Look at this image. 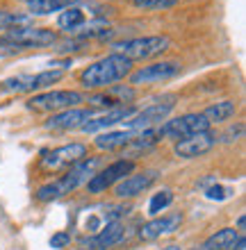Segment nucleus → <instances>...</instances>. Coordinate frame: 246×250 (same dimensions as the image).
I'll return each mask as SVG.
<instances>
[{"mask_svg": "<svg viewBox=\"0 0 246 250\" xmlns=\"http://www.w3.org/2000/svg\"><path fill=\"white\" fill-rule=\"evenodd\" d=\"M133 73V62L119 53H110L103 60L93 62L80 73V86L89 91H100L126 80Z\"/></svg>", "mask_w": 246, "mask_h": 250, "instance_id": "1", "label": "nucleus"}, {"mask_svg": "<svg viewBox=\"0 0 246 250\" xmlns=\"http://www.w3.org/2000/svg\"><path fill=\"white\" fill-rule=\"evenodd\" d=\"M96 164H98V157H91V159L85 157L82 162H78V164H73L68 171L62 173V178L41 185L39 189L34 191V198H37L39 203H53L57 198L67 196V193H73L80 185H87V180L93 175Z\"/></svg>", "mask_w": 246, "mask_h": 250, "instance_id": "2", "label": "nucleus"}, {"mask_svg": "<svg viewBox=\"0 0 246 250\" xmlns=\"http://www.w3.org/2000/svg\"><path fill=\"white\" fill-rule=\"evenodd\" d=\"M171 39L164 34H153V37H134V39L116 41L114 43V53L123 55L126 60H153L157 55H162L164 50H169Z\"/></svg>", "mask_w": 246, "mask_h": 250, "instance_id": "3", "label": "nucleus"}, {"mask_svg": "<svg viewBox=\"0 0 246 250\" xmlns=\"http://www.w3.org/2000/svg\"><path fill=\"white\" fill-rule=\"evenodd\" d=\"M87 146L80 141H73V144H64L55 150H48L41 155L39 159V171L44 175H57L62 171H68L73 164L82 162L87 157Z\"/></svg>", "mask_w": 246, "mask_h": 250, "instance_id": "4", "label": "nucleus"}, {"mask_svg": "<svg viewBox=\"0 0 246 250\" xmlns=\"http://www.w3.org/2000/svg\"><path fill=\"white\" fill-rule=\"evenodd\" d=\"M85 103V96L80 91H71V89H57V91H46L37 93L32 98H27V109L32 112H44V114H57L62 109H71Z\"/></svg>", "mask_w": 246, "mask_h": 250, "instance_id": "5", "label": "nucleus"}, {"mask_svg": "<svg viewBox=\"0 0 246 250\" xmlns=\"http://www.w3.org/2000/svg\"><path fill=\"white\" fill-rule=\"evenodd\" d=\"M210 130V123L203 119L201 112H189L182 114V116H176V119H169L157 127V137L160 139H185L192 137V134H199V132H207Z\"/></svg>", "mask_w": 246, "mask_h": 250, "instance_id": "6", "label": "nucleus"}, {"mask_svg": "<svg viewBox=\"0 0 246 250\" xmlns=\"http://www.w3.org/2000/svg\"><path fill=\"white\" fill-rule=\"evenodd\" d=\"M130 173H134V162L133 159H116V162H112V164H107L103 171L93 173L91 178L87 180V191L89 193H103V191H107L110 187L119 185L123 178H128Z\"/></svg>", "mask_w": 246, "mask_h": 250, "instance_id": "7", "label": "nucleus"}, {"mask_svg": "<svg viewBox=\"0 0 246 250\" xmlns=\"http://www.w3.org/2000/svg\"><path fill=\"white\" fill-rule=\"evenodd\" d=\"M173 107H176V103H171V100H164V103L157 100V103H153V105L139 109V112L134 114V116H130L123 125H126L130 132L151 130V127H155V125H162V121H166V116L173 112Z\"/></svg>", "mask_w": 246, "mask_h": 250, "instance_id": "8", "label": "nucleus"}, {"mask_svg": "<svg viewBox=\"0 0 246 250\" xmlns=\"http://www.w3.org/2000/svg\"><path fill=\"white\" fill-rule=\"evenodd\" d=\"M219 144V137L214 132H199V134H192V137L178 139L176 146H173V152L178 155L180 159H199L203 155L212 150L214 146Z\"/></svg>", "mask_w": 246, "mask_h": 250, "instance_id": "9", "label": "nucleus"}, {"mask_svg": "<svg viewBox=\"0 0 246 250\" xmlns=\"http://www.w3.org/2000/svg\"><path fill=\"white\" fill-rule=\"evenodd\" d=\"M5 39L14 41L21 48H44V46H53L57 41V32L48 30V27L25 25V27H14V30L5 32Z\"/></svg>", "mask_w": 246, "mask_h": 250, "instance_id": "10", "label": "nucleus"}, {"mask_svg": "<svg viewBox=\"0 0 246 250\" xmlns=\"http://www.w3.org/2000/svg\"><path fill=\"white\" fill-rule=\"evenodd\" d=\"M178 73H180L178 62H153V64L133 71L128 75V80H130V84H155V82H164V80L176 78Z\"/></svg>", "mask_w": 246, "mask_h": 250, "instance_id": "11", "label": "nucleus"}, {"mask_svg": "<svg viewBox=\"0 0 246 250\" xmlns=\"http://www.w3.org/2000/svg\"><path fill=\"white\" fill-rule=\"evenodd\" d=\"M121 239H123V223L121 221H110L98 232H93L89 237H82L78 241V250H107L119 244Z\"/></svg>", "mask_w": 246, "mask_h": 250, "instance_id": "12", "label": "nucleus"}, {"mask_svg": "<svg viewBox=\"0 0 246 250\" xmlns=\"http://www.w3.org/2000/svg\"><path fill=\"white\" fill-rule=\"evenodd\" d=\"M89 119H93V109H89V107H71V109H62V112L53 114V116L44 123V127H46V130H53V132L80 130Z\"/></svg>", "mask_w": 246, "mask_h": 250, "instance_id": "13", "label": "nucleus"}, {"mask_svg": "<svg viewBox=\"0 0 246 250\" xmlns=\"http://www.w3.org/2000/svg\"><path fill=\"white\" fill-rule=\"evenodd\" d=\"M182 221H185L182 211H171V214H164V216H155L139 228V239L141 241H153V239H160L162 234H173V232L180 230Z\"/></svg>", "mask_w": 246, "mask_h": 250, "instance_id": "14", "label": "nucleus"}, {"mask_svg": "<svg viewBox=\"0 0 246 250\" xmlns=\"http://www.w3.org/2000/svg\"><path fill=\"white\" fill-rule=\"evenodd\" d=\"M157 180V173L155 171H141V173H130L128 178H123L119 185L114 187V196L119 200H126V198H137L141 196L148 187Z\"/></svg>", "mask_w": 246, "mask_h": 250, "instance_id": "15", "label": "nucleus"}, {"mask_svg": "<svg viewBox=\"0 0 246 250\" xmlns=\"http://www.w3.org/2000/svg\"><path fill=\"white\" fill-rule=\"evenodd\" d=\"M137 114V107L134 105H123V107H114V109H107L105 114H100L96 119H89L80 130L87 132V134H93V132H100V130H107L116 123H126L130 116Z\"/></svg>", "mask_w": 246, "mask_h": 250, "instance_id": "16", "label": "nucleus"}, {"mask_svg": "<svg viewBox=\"0 0 246 250\" xmlns=\"http://www.w3.org/2000/svg\"><path fill=\"white\" fill-rule=\"evenodd\" d=\"M64 78V71L60 68H48L30 78H21V91H39V89H48V86L57 84Z\"/></svg>", "mask_w": 246, "mask_h": 250, "instance_id": "17", "label": "nucleus"}, {"mask_svg": "<svg viewBox=\"0 0 246 250\" xmlns=\"http://www.w3.org/2000/svg\"><path fill=\"white\" fill-rule=\"evenodd\" d=\"M133 139V132L130 130H121V132H103L93 139V146L98 148L100 152H114L121 150V148H128Z\"/></svg>", "mask_w": 246, "mask_h": 250, "instance_id": "18", "label": "nucleus"}, {"mask_svg": "<svg viewBox=\"0 0 246 250\" xmlns=\"http://www.w3.org/2000/svg\"><path fill=\"white\" fill-rule=\"evenodd\" d=\"M30 16H48L53 12H64L68 7H78L80 0H25Z\"/></svg>", "mask_w": 246, "mask_h": 250, "instance_id": "19", "label": "nucleus"}, {"mask_svg": "<svg viewBox=\"0 0 246 250\" xmlns=\"http://www.w3.org/2000/svg\"><path fill=\"white\" fill-rule=\"evenodd\" d=\"M203 119L207 121L210 125H219V123H226L230 121L237 114V105H235V100H221V103H214V105L205 107L203 109Z\"/></svg>", "mask_w": 246, "mask_h": 250, "instance_id": "20", "label": "nucleus"}, {"mask_svg": "<svg viewBox=\"0 0 246 250\" xmlns=\"http://www.w3.org/2000/svg\"><path fill=\"white\" fill-rule=\"evenodd\" d=\"M85 23H87V19H85V12H82L80 7H68V9L60 12V16H57V27L68 34L80 32V27L85 25Z\"/></svg>", "mask_w": 246, "mask_h": 250, "instance_id": "21", "label": "nucleus"}, {"mask_svg": "<svg viewBox=\"0 0 246 250\" xmlns=\"http://www.w3.org/2000/svg\"><path fill=\"white\" fill-rule=\"evenodd\" d=\"M237 230L235 228H221L212 234V237H207L205 244H201L203 250H230V246L237 241Z\"/></svg>", "mask_w": 246, "mask_h": 250, "instance_id": "22", "label": "nucleus"}, {"mask_svg": "<svg viewBox=\"0 0 246 250\" xmlns=\"http://www.w3.org/2000/svg\"><path fill=\"white\" fill-rule=\"evenodd\" d=\"M25 25H32V16L27 12L0 9V32H9L14 27H25Z\"/></svg>", "mask_w": 246, "mask_h": 250, "instance_id": "23", "label": "nucleus"}, {"mask_svg": "<svg viewBox=\"0 0 246 250\" xmlns=\"http://www.w3.org/2000/svg\"><path fill=\"white\" fill-rule=\"evenodd\" d=\"M173 203V191L171 189H162L157 193H153L151 203H148V214L151 216H160L166 207H171Z\"/></svg>", "mask_w": 246, "mask_h": 250, "instance_id": "24", "label": "nucleus"}, {"mask_svg": "<svg viewBox=\"0 0 246 250\" xmlns=\"http://www.w3.org/2000/svg\"><path fill=\"white\" fill-rule=\"evenodd\" d=\"M133 5L139 9H171L178 5V0H133Z\"/></svg>", "mask_w": 246, "mask_h": 250, "instance_id": "25", "label": "nucleus"}, {"mask_svg": "<svg viewBox=\"0 0 246 250\" xmlns=\"http://www.w3.org/2000/svg\"><path fill=\"white\" fill-rule=\"evenodd\" d=\"M235 191L230 189V187H221V185H212L205 189V198H210V200H226V198H230Z\"/></svg>", "mask_w": 246, "mask_h": 250, "instance_id": "26", "label": "nucleus"}, {"mask_svg": "<svg viewBox=\"0 0 246 250\" xmlns=\"http://www.w3.org/2000/svg\"><path fill=\"white\" fill-rule=\"evenodd\" d=\"M23 48L21 46H16L14 41H9V39H0V57H14V55H19Z\"/></svg>", "mask_w": 246, "mask_h": 250, "instance_id": "27", "label": "nucleus"}, {"mask_svg": "<svg viewBox=\"0 0 246 250\" xmlns=\"http://www.w3.org/2000/svg\"><path fill=\"white\" fill-rule=\"evenodd\" d=\"M68 244H71V234L68 232H57V234L50 237V248L62 250V248H67Z\"/></svg>", "mask_w": 246, "mask_h": 250, "instance_id": "28", "label": "nucleus"}, {"mask_svg": "<svg viewBox=\"0 0 246 250\" xmlns=\"http://www.w3.org/2000/svg\"><path fill=\"white\" fill-rule=\"evenodd\" d=\"M242 132H244V125H242V123H237V125H233V127H228V132H226V134H224V137H221V139H224L226 144H230V141H235V139L240 137Z\"/></svg>", "mask_w": 246, "mask_h": 250, "instance_id": "29", "label": "nucleus"}, {"mask_svg": "<svg viewBox=\"0 0 246 250\" xmlns=\"http://www.w3.org/2000/svg\"><path fill=\"white\" fill-rule=\"evenodd\" d=\"M244 248H246V237H244V234H240V237H237V241L230 246V250H244Z\"/></svg>", "mask_w": 246, "mask_h": 250, "instance_id": "30", "label": "nucleus"}, {"mask_svg": "<svg viewBox=\"0 0 246 250\" xmlns=\"http://www.w3.org/2000/svg\"><path fill=\"white\" fill-rule=\"evenodd\" d=\"M244 223H246V216L242 214V216L237 218V234H244Z\"/></svg>", "mask_w": 246, "mask_h": 250, "instance_id": "31", "label": "nucleus"}, {"mask_svg": "<svg viewBox=\"0 0 246 250\" xmlns=\"http://www.w3.org/2000/svg\"><path fill=\"white\" fill-rule=\"evenodd\" d=\"M162 250H182L180 246H176V244H171V246H166V248H162Z\"/></svg>", "mask_w": 246, "mask_h": 250, "instance_id": "32", "label": "nucleus"}, {"mask_svg": "<svg viewBox=\"0 0 246 250\" xmlns=\"http://www.w3.org/2000/svg\"><path fill=\"white\" fill-rule=\"evenodd\" d=\"M189 250H203V248H201V246H194V248H189Z\"/></svg>", "mask_w": 246, "mask_h": 250, "instance_id": "33", "label": "nucleus"}]
</instances>
